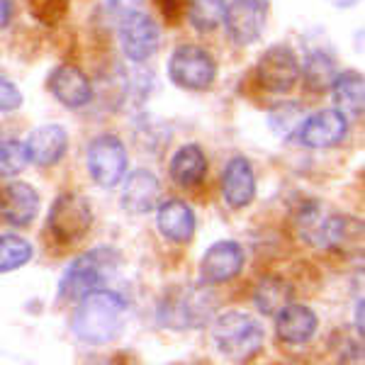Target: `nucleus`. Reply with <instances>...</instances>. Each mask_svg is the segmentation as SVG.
Instances as JSON below:
<instances>
[{
	"label": "nucleus",
	"mask_w": 365,
	"mask_h": 365,
	"mask_svg": "<svg viewBox=\"0 0 365 365\" xmlns=\"http://www.w3.org/2000/svg\"><path fill=\"white\" fill-rule=\"evenodd\" d=\"M241 268H244V249L237 241H217L205 251L200 275L205 285H220L237 278Z\"/></svg>",
	"instance_id": "9b49d317"
},
{
	"label": "nucleus",
	"mask_w": 365,
	"mask_h": 365,
	"mask_svg": "<svg viewBox=\"0 0 365 365\" xmlns=\"http://www.w3.org/2000/svg\"><path fill=\"white\" fill-rule=\"evenodd\" d=\"M170 178L178 182L180 187H195L207 175V156L197 144H185L170 158L168 166Z\"/></svg>",
	"instance_id": "aec40b11"
},
{
	"label": "nucleus",
	"mask_w": 365,
	"mask_h": 365,
	"mask_svg": "<svg viewBox=\"0 0 365 365\" xmlns=\"http://www.w3.org/2000/svg\"><path fill=\"white\" fill-rule=\"evenodd\" d=\"M336 78V68H334L331 56H327L324 51H312L304 61V86L312 93H324L329 91Z\"/></svg>",
	"instance_id": "b1692460"
},
{
	"label": "nucleus",
	"mask_w": 365,
	"mask_h": 365,
	"mask_svg": "<svg viewBox=\"0 0 365 365\" xmlns=\"http://www.w3.org/2000/svg\"><path fill=\"white\" fill-rule=\"evenodd\" d=\"M215 314V297L202 285H175L158 299L156 319L166 329H197Z\"/></svg>",
	"instance_id": "f03ea898"
},
{
	"label": "nucleus",
	"mask_w": 365,
	"mask_h": 365,
	"mask_svg": "<svg viewBox=\"0 0 365 365\" xmlns=\"http://www.w3.org/2000/svg\"><path fill=\"white\" fill-rule=\"evenodd\" d=\"M22 105V93L5 76H0V113H10Z\"/></svg>",
	"instance_id": "c85d7f7f"
},
{
	"label": "nucleus",
	"mask_w": 365,
	"mask_h": 365,
	"mask_svg": "<svg viewBox=\"0 0 365 365\" xmlns=\"http://www.w3.org/2000/svg\"><path fill=\"white\" fill-rule=\"evenodd\" d=\"M120 44L129 61H146L158 46V27L149 15L127 13L120 22Z\"/></svg>",
	"instance_id": "9d476101"
},
{
	"label": "nucleus",
	"mask_w": 365,
	"mask_h": 365,
	"mask_svg": "<svg viewBox=\"0 0 365 365\" xmlns=\"http://www.w3.org/2000/svg\"><path fill=\"white\" fill-rule=\"evenodd\" d=\"M88 173L100 187H115L125 178L127 170V149L113 134L96 137L88 146Z\"/></svg>",
	"instance_id": "0eeeda50"
},
{
	"label": "nucleus",
	"mask_w": 365,
	"mask_h": 365,
	"mask_svg": "<svg viewBox=\"0 0 365 365\" xmlns=\"http://www.w3.org/2000/svg\"><path fill=\"white\" fill-rule=\"evenodd\" d=\"M93 225V210L91 202L83 195H76V192H63L54 200L49 210V227L51 237L58 244H76L88 234V229Z\"/></svg>",
	"instance_id": "39448f33"
},
{
	"label": "nucleus",
	"mask_w": 365,
	"mask_h": 365,
	"mask_svg": "<svg viewBox=\"0 0 365 365\" xmlns=\"http://www.w3.org/2000/svg\"><path fill=\"white\" fill-rule=\"evenodd\" d=\"M158 232L173 244H187L195 234V215L182 200H166L156 215Z\"/></svg>",
	"instance_id": "6ab92c4d"
},
{
	"label": "nucleus",
	"mask_w": 365,
	"mask_h": 365,
	"mask_svg": "<svg viewBox=\"0 0 365 365\" xmlns=\"http://www.w3.org/2000/svg\"><path fill=\"white\" fill-rule=\"evenodd\" d=\"M108 3H110V8H113L115 13L127 15V13H134V10L144 3V0H108Z\"/></svg>",
	"instance_id": "c756f323"
},
{
	"label": "nucleus",
	"mask_w": 365,
	"mask_h": 365,
	"mask_svg": "<svg viewBox=\"0 0 365 365\" xmlns=\"http://www.w3.org/2000/svg\"><path fill=\"white\" fill-rule=\"evenodd\" d=\"M173 365H175V363H173Z\"/></svg>",
	"instance_id": "2f4dec72"
},
{
	"label": "nucleus",
	"mask_w": 365,
	"mask_h": 365,
	"mask_svg": "<svg viewBox=\"0 0 365 365\" xmlns=\"http://www.w3.org/2000/svg\"><path fill=\"white\" fill-rule=\"evenodd\" d=\"M158 197H161V185H158V178L151 170L139 168L127 175L125 187H122V207L129 215L151 212L158 205Z\"/></svg>",
	"instance_id": "dca6fc26"
},
{
	"label": "nucleus",
	"mask_w": 365,
	"mask_h": 365,
	"mask_svg": "<svg viewBox=\"0 0 365 365\" xmlns=\"http://www.w3.org/2000/svg\"><path fill=\"white\" fill-rule=\"evenodd\" d=\"M317 314L314 309L304 307V304H287L275 314V336L282 344H307L317 331Z\"/></svg>",
	"instance_id": "f3484780"
},
{
	"label": "nucleus",
	"mask_w": 365,
	"mask_h": 365,
	"mask_svg": "<svg viewBox=\"0 0 365 365\" xmlns=\"http://www.w3.org/2000/svg\"><path fill=\"white\" fill-rule=\"evenodd\" d=\"M304 117H307V113H304L302 105L282 103L273 108V113L268 115V122L278 137H292V134H297V129L302 127Z\"/></svg>",
	"instance_id": "a878e982"
},
{
	"label": "nucleus",
	"mask_w": 365,
	"mask_h": 365,
	"mask_svg": "<svg viewBox=\"0 0 365 365\" xmlns=\"http://www.w3.org/2000/svg\"><path fill=\"white\" fill-rule=\"evenodd\" d=\"M168 76L185 91H207L215 83L217 63L210 51L195 44H182L168 58Z\"/></svg>",
	"instance_id": "423d86ee"
},
{
	"label": "nucleus",
	"mask_w": 365,
	"mask_h": 365,
	"mask_svg": "<svg viewBox=\"0 0 365 365\" xmlns=\"http://www.w3.org/2000/svg\"><path fill=\"white\" fill-rule=\"evenodd\" d=\"M39 195L27 182H10L0 190V220L10 227H27L37 217Z\"/></svg>",
	"instance_id": "ddd939ff"
},
{
	"label": "nucleus",
	"mask_w": 365,
	"mask_h": 365,
	"mask_svg": "<svg viewBox=\"0 0 365 365\" xmlns=\"http://www.w3.org/2000/svg\"><path fill=\"white\" fill-rule=\"evenodd\" d=\"M292 302V285L280 275H266L253 290V304L261 314L275 317L282 307Z\"/></svg>",
	"instance_id": "4be33fe9"
},
{
	"label": "nucleus",
	"mask_w": 365,
	"mask_h": 365,
	"mask_svg": "<svg viewBox=\"0 0 365 365\" xmlns=\"http://www.w3.org/2000/svg\"><path fill=\"white\" fill-rule=\"evenodd\" d=\"M215 349L234 363H246L263 346V329L244 312H225L212 322Z\"/></svg>",
	"instance_id": "7ed1b4c3"
},
{
	"label": "nucleus",
	"mask_w": 365,
	"mask_h": 365,
	"mask_svg": "<svg viewBox=\"0 0 365 365\" xmlns=\"http://www.w3.org/2000/svg\"><path fill=\"white\" fill-rule=\"evenodd\" d=\"M258 83L270 93H287L299 78V61L290 46L275 44L266 49L256 66Z\"/></svg>",
	"instance_id": "6e6552de"
},
{
	"label": "nucleus",
	"mask_w": 365,
	"mask_h": 365,
	"mask_svg": "<svg viewBox=\"0 0 365 365\" xmlns=\"http://www.w3.org/2000/svg\"><path fill=\"white\" fill-rule=\"evenodd\" d=\"M25 149L32 163H37V166H42V168L54 166V163L61 161L63 154H66L68 137H66V132H63V127L42 125L29 134Z\"/></svg>",
	"instance_id": "a211bd4d"
},
{
	"label": "nucleus",
	"mask_w": 365,
	"mask_h": 365,
	"mask_svg": "<svg viewBox=\"0 0 365 365\" xmlns=\"http://www.w3.org/2000/svg\"><path fill=\"white\" fill-rule=\"evenodd\" d=\"M32 258V246L29 241L15 234H0V273L22 268Z\"/></svg>",
	"instance_id": "393cba45"
},
{
	"label": "nucleus",
	"mask_w": 365,
	"mask_h": 365,
	"mask_svg": "<svg viewBox=\"0 0 365 365\" xmlns=\"http://www.w3.org/2000/svg\"><path fill=\"white\" fill-rule=\"evenodd\" d=\"M229 0H190L187 17L197 32H215L225 22Z\"/></svg>",
	"instance_id": "5701e85b"
},
{
	"label": "nucleus",
	"mask_w": 365,
	"mask_h": 365,
	"mask_svg": "<svg viewBox=\"0 0 365 365\" xmlns=\"http://www.w3.org/2000/svg\"><path fill=\"white\" fill-rule=\"evenodd\" d=\"M127 302L122 295L113 290H93L78 299V307L73 312V334L83 344L103 346L120 336L122 324H125Z\"/></svg>",
	"instance_id": "f257e3e1"
},
{
	"label": "nucleus",
	"mask_w": 365,
	"mask_h": 365,
	"mask_svg": "<svg viewBox=\"0 0 365 365\" xmlns=\"http://www.w3.org/2000/svg\"><path fill=\"white\" fill-rule=\"evenodd\" d=\"M29 163L27 149L22 141L10 139L5 144H0V175L3 178H13V175L22 173Z\"/></svg>",
	"instance_id": "bb28decb"
},
{
	"label": "nucleus",
	"mask_w": 365,
	"mask_h": 365,
	"mask_svg": "<svg viewBox=\"0 0 365 365\" xmlns=\"http://www.w3.org/2000/svg\"><path fill=\"white\" fill-rule=\"evenodd\" d=\"M222 195L229 207L241 210L253 202L256 197V175H253L251 163L244 156L229 158L222 173Z\"/></svg>",
	"instance_id": "4468645a"
},
{
	"label": "nucleus",
	"mask_w": 365,
	"mask_h": 365,
	"mask_svg": "<svg viewBox=\"0 0 365 365\" xmlns=\"http://www.w3.org/2000/svg\"><path fill=\"white\" fill-rule=\"evenodd\" d=\"M268 20V0H232L227 3V32L237 44L246 46L261 37Z\"/></svg>",
	"instance_id": "1a4fd4ad"
},
{
	"label": "nucleus",
	"mask_w": 365,
	"mask_h": 365,
	"mask_svg": "<svg viewBox=\"0 0 365 365\" xmlns=\"http://www.w3.org/2000/svg\"><path fill=\"white\" fill-rule=\"evenodd\" d=\"M117 268V253L108 246H100L76 258L71 266L63 270L61 280H58V297L76 302V299L86 297L88 292L100 290L105 280L115 273Z\"/></svg>",
	"instance_id": "20e7f679"
},
{
	"label": "nucleus",
	"mask_w": 365,
	"mask_h": 365,
	"mask_svg": "<svg viewBox=\"0 0 365 365\" xmlns=\"http://www.w3.org/2000/svg\"><path fill=\"white\" fill-rule=\"evenodd\" d=\"M346 129H349V120L339 110H319L304 117L302 127L297 129V137L309 149H329L346 137Z\"/></svg>",
	"instance_id": "f8f14e48"
},
{
	"label": "nucleus",
	"mask_w": 365,
	"mask_h": 365,
	"mask_svg": "<svg viewBox=\"0 0 365 365\" xmlns=\"http://www.w3.org/2000/svg\"><path fill=\"white\" fill-rule=\"evenodd\" d=\"M13 17V3L10 0H0V27H5Z\"/></svg>",
	"instance_id": "7c9ffc66"
},
{
	"label": "nucleus",
	"mask_w": 365,
	"mask_h": 365,
	"mask_svg": "<svg viewBox=\"0 0 365 365\" xmlns=\"http://www.w3.org/2000/svg\"><path fill=\"white\" fill-rule=\"evenodd\" d=\"M68 8V0H32V13L44 25H56Z\"/></svg>",
	"instance_id": "cd10ccee"
},
{
	"label": "nucleus",
	"mask_w": 365,
	"mask_h": 365,
	"mask_svg": "<svg viewBox=\"0 0 365 365\" xmlns=\"http://www.w3.org/2000/svg\"><path fill=\"white\" fill-rule=\"evenodd\" d=\"M334 93V103L336 110L346 120H358L363 115V105H365V86H363V76L358 71H346L339 73L331 83Z\"/></svg>",
	"instance_id": "412c9836"
},
{
	"label": "nucleus",
	"mask_w": 365,
	"mask_h": 365,
	"mask_svg": "<svg viewBox=\"0 0 365 365\" xmlns=\"http://www.w3.org/2000/svg\"><path fill=\"white\" fill-rule=\"evenodd\" d=\"M49 91L58 103L66 105L71 110L83 108V105L91 103V98H93L91 81L83 76V71L71 66V63H63V66L51 71Z\"/></svg>",
	"instance_id": "2eb2a0df"
}]
</instances>
